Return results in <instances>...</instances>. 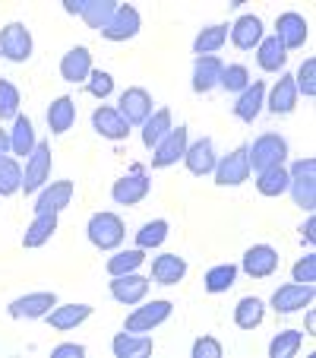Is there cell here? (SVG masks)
I'll use <instances>...</instances> for the list:
<instances>
[{
    "label": "cell",
    "instance_id": "19",
    "mask_svg": "<svg viewBox=\"0 0 316 358\" xmlns=\"http://www.w3.org/2000/svg\"><path fill=\"white\" fill-rule=\"evenodd\" d=\"M70 200H73V181L47 184V187L38 194V200H35V216H38V213H61V210H67Z\"/></svg>",
    "mask_w": 316,
    "mask_h": 358
},
{
    "label": "cell",
    "instance_id": "7",
    "mask_svg": "<svg viewBox=\"0 0 316 358\" xmlns=\"http://www.w3.org/2000/svg\"><path fill=\"white\" fill-rule=\"evenodd\" d=\"M216 184L218 187H237L250 178V159H247V146H237L234 152H228L225 159H218L216 165Z\"/></svg>",
    "mask_w": 316,
    "mask_h": 358
},
{
    "label": "cell",
    "instance_id": "18",
    "mask_svg": "<svg viewBox=\"0 0 316 358\" xmlns=\"http://www.w3.org/2000/svg\"><path fill=\"white\" fill-rule=\"evenodd\" d=\"M92 73V55H89L86 45L70 48L67 55L61 57V76L67 83H86Z\"/></svg>",
    "mask_w": 316,
    "mask_h": 358
},
{
    "label": "cell",
    "instance_id": "41",
    "mask_svg": "<svg viewBox=\"0 0 316 358\" xmlns=\"http://www.w3.org/2000/svg\"><path fill=\"white\" fill-rule=\"evenodd\" d=\"M165 238H168V222H165V219H152V222H146L136 231V248H142V250L158 248Z\"/></svg>",
    "mask_w": 316,
    "mask_h": 358
},
{
    "label": "cell",
    "instance_id": "36",
    "mask_svg": "<svg viewBox=\"0 0 316 358\" xmlns=\"http://www.w3.org/2000/svg\"><path fill=\"white\" fill-rule=\"evenodd\" d=\"M234 282H237V266L234 264L212 266V270L206 273V279H202V285H206L209 295H222V292H228Z\"/></svg>",
    "mask_w": 316,
    "mask_h": 358
},
{
    "label": "cell",
    "instance_id": "13",
    "mask_svg": "<svg viewBox=\"0 0 316 358\" xmlns=\"http://www.w3.org/2000/svg\"><path fill=\"white\" fill-rule=\"evenodd\" d=\"M276 38L285 45V51H294V48H303V41L310 38V26L301 13L288 10L276 20Z\"/></svg>",
    "mask_w": 316,
    "mask_h": 358
},
{
    "label": "cell",
    "instance_id": "28",
    "mask_svg": "<svg viewBox=\"0 0 316 358\" xmlns=\"http://www.w3.org/2000/svg\"><path fill=\"white\" fill-rule=\"evenodd\" d=\"M73 124H76V101L70 95H61V99L51 101V108H47V127H51V134L61 136Z\"/></svg>",
    "mask_w": 316,
    "mask_h": 358
},
{
    "label": "cell",
    "instance_id": "26",
    "mask_svg": "<svg viewBox=\"0 0 316 358\" xmlns=\"http://www.w3.org/2000/svg\"><path fill=\"white\" fill-rule=\"evenodd\" d=\"M183 276H187V260L183 257H177V254H162V257H155L152 279L158 285H177Z\"/></svg>",
    "mask_w": 316,
    "mask_h": 358
},
{
    "label": "cell",
    "instance_id": "14",
    "mask_svg": "<svg viewBox=\"0 0 316 358\" xmlns=\"http://www.w3.org/2000/svg\"><path fill=\"white\" fill-rule=\"evenodd\" d=\"M149 295V279L140 273H127V276H111V298L127 308L142 304V298Z\"/></svg>",
    "mask_w": 316,
    "mask_h": 358
},
{
    "label": "cell",
    "instance_id": "33",
    "mask_svg": "<svg viewBox=\"0 0 316 358\" xmlns=\"http://www.w3.org/2000/svg\"><path fill=\"white\" fill-rule=\"evenodd\" d=\"M262 317H266V304H262V298L247 295V298H241V301H237L234 324L241 327V330H256V327L262 324Z\"/></svg>",
    "mask_w": 316,
    "mask_h": 358
},
{
    "label": "cell",
    "instance_id": "47",
    "mask_svg": "<svg viewBox=\"0 0 316 358\" xmlns=\"http://www.w3.org/2000/svg\"><path fill=\"white\" fill-rule=\"evenodd\" d=\"M193 358H222V343L216 336H200L193 343Z\"/></svg>",
    "mask_w": 316,
    "mask_h": 358
},
{
    "label": "cell",
    "instance_id": "9",
    "mask_svg": "<svg viewBox=\"0 0 316 358\" xmlns=\"http://www.w3.org/2000/svg\"><path fill=\"white\" fill-rule=\"evenodd\" d=\"M313 304V285H303V282H288L282 289H276L272 295V311L276 314H294L303 311Z\"/></svg>",
    "mask_w": 316,
    "mask_h": 358
},
{
    "label": "cell",
    "instance_id": "48",
    "mask_svg": "<svg viewBox=\"0 0 316 358\" xmlns=\"http://www.w3.org/2000/svg\"><path fill=\"white\" fill-rule=\"evenodd\" d=\"M51 355L54 358H82L86 355V345H80V343H63V345H57V349H51Z\"/></svg>",
    "mask_w": 316,
    "mask_h": 358
},
{
    "label": "cell",
    "instance_id": "42",
    "mask_svg": "<svg viewBox=\"0 0 316 358\" xmlns=\"http://www.w3.org/2000/svg\"><path fill=\"white\" fill-rule=\"evenodd\" d=\"M20 115V89L0 76V121H16Z\"/></svg>",
    "mask_w": 316,
    "mask_h": 358
},
{
    "label": "cell",
    "instance_id": "23",
    "mask_svg": "<svg viewBox=\"0 0 316 358\" xmlns=\"http://www.w3.org/2000/svg\"><path fill=\"white\" fill-rule=\"evenodd\" d=\"M225 64L218 61L216 55H202L196 57L193 64V92H209V89H216L218 86V76H222Z\"/></svg>",
    "mask_w": 316,
    "mask_h": 358
},
{
    "label": "cell",
    "instance_id": "52",
    "mask_svg": "<svg viewBox=\"0 0 316 358\" xmlns=\"http://www.w3.org/2000/svg\"><path fill=\"white\" fill-rule=\"evenodd\" d=\"M307 333H310V336L316 333V314L313 311H307Z\"/></svg>",
    "mask_w": 316,
    "mask_h": 358
},
{
    "label": "cell",
    "instance_id": "3",
    "mask_svg": "<svg viewBox=\"0 0 316 358\" xmlns=\"http://www.w3.org/2000/svg\"><path fill=\"white\" fill-rule=\"evenodd\" d=\"M86 231H89V241H92L98 250L121 248L123 235H127V229H123V219L114 216V213H95V216L89 219Z\"/></svg>",
    "mask_w": 316,
    "mask_h": 358
},
{
    "label": "cell",
    "instance_id": "2",
    "mask_svg": "<svg viewBox=\"0 0 316 358\" xmlns=\"http://www.w3.org/2000/svg\"><path fill=\"white\" fill-rule=\"evenodd\" d=\"M247 159H250V171H266L276 169V165H285L288 159V143L278 134H262L253 146H247Z\"/></svg>",
    "mask_w": 316,
    "mask_h": 358
},
{
    "label": "cell",
    "instance_id": "6",
    "mask_svg": "<svg viewBox=\"0 0 316 358\" xmlns=\"http://www.w3.org/2000/svg\"><path fill=\"white\" fill-rule=\"evenodd\" d=\"M0 57H7L13 64H26L32 57V35L22 22H10L0 32Z\"/></svg>",
    "mask_w": 316,
    "mask_h": 358
},
{
    "label": "cell",
    "instance_id": "43",
    "mask_svg": "<svg viewBox=\"0 0 316 358\" xmlns=\"http://www.w3.org/2000/svg\"><path fill=\"white\" fill-rule=\"evenodd\" d=\"M218 86H222L225 92H243V89L250 86V70L243 67V64H228V67L222 70V76H218Z\"/></svg>",
    "mask_w": 316,
    "mask_h": 358
},
{
    "label": "cell",
    "instance_id": "8",
    "mask_svg": "<svg viewBox=\"0 0 316 358\" xmlns=\"http://www.w3.org/2000/svg\"><path fill=\"white\" fill-rule=\"evenodd\" d=\"M190 146V130L187 127H171L168 134L162 136V143L152 149V169H168L177 159H183Z\"/></svg>",
    "mask_w": 316,
    "mask_h": 358
},
{
    "label": "cell",
    "instance_id": "46",
    "mask_svg": "<svg viewBox=\"0 0 316 358\" xmlns=\"http://www.w3.org/2000/svg\"><path fill=\"white\" fill-rule=\"evenodd\" d=\"M291 276H294V282L313 285L316 282V254H307V257L297 260L294 270H291Z\"/></svg>",
    "mask_w": 316,
    "mask_h": 358
},
{
    "label": "cell",
    "instance_id": "51",
    "mask_svg": "<svg viewBox=\"0 0 316 358\" xmlns=\"http://www.w3.org/2000/svg\"><path fill=\"white\" fill-rule=\"evenodd\" d=\"M7 149H10V134L0 130V156H7Z\"/></svg>",
    "mask_w": 316,
    "mask_h": 358
},
{
    "label": "cell",
    "instance_id": "49",
    "mask_svg": "<svg viewBox=\"0 0 316 358\" xmlns=\"http://www.w3.org/2000/svg\"><path fill=\"white\" fill-rule=\"evenodd\" d=\"M301 235H303V241H307V244H313V241H316V219H313V213H310V219L303 222Z\"/></svg>",
    "mask_w": 316,
    "mask_h": 358
},
{
    "label": "cell",
    "instance_id": "17",
    "mask_svg": "<svg viewBox=\"0 0 316 358\" xmlns=\"http://www.w3.org/2000/svg\"><path fill=\"white\" fill-rule=\"evenodd\" d=\"M140 26H142L140 10L130 7V3H121L117 13H114V20L108 22V29H105L101 35H105L108 41H127V38H133V35L140 32Z\"/></svg>",
    "mask_w": 316,
    "mask_h": 358
},
{
    "label": "cell",
    "instance_id": "11",
    "mask_svg": "<svg viewBox=\"0 0 316 358\" xmlns=\"http://www.w3.org/2000/svg\"><path fill=\"white\" fill-rule=\"evenodd\" d=\"M121 117L133 127V124H146L149 121V115H152V95L146 92L142 86H130V89H123V95H121Z\"/></svg>",
    "mask_w": 316,
    "mask_h": 358
},
{
    "label": "cell",
    "instance_id": "34",
    "mask_svg": "<svg viewBox=\"0 0 316 358\" xmlns=\"http://www.w3.org/2000/svg\"><path fill=\"white\" fill-rule=\"evenodd\" d=\"M288 184H291V175L285 165H276V169H266L256 175V190L262 196H282L288 190Z\"/></svg>",
    "mask_w": 316,
    "mask_h": 358
},
{
    "label": "cell",
    "instance_id": "22",
    "mask_svg": "<svg viewBox=\"0 0 316 358\" xmlns=\"http://www.w3.org/2000/svg\"><path fill=\"white\" fill-rule=\"evenodd\" d=\"M111 349H114L117 358H142V355H152L155 343L149 333H117L114 343H111Z\"/></svg>",
    "mask_w": 316,
    "mask_h": 358
},
{
    "label": "cell",
    "instance_id": "39",
    "mask_svg": "<svg viewBox=\"0 0 316 358\" xmlns=\"http://www.w3.org/2000/svg\"><path fill=\"white\" fill-rule=\"evenodd\" d=\"M142 260H146V254H142V248H133V250H121V254H114V257H108V273L111 276H127V273H136L142 266Z\"/></svg>",
    "mask_w": 316,
    "mask_h": 358
},
{
    "label": "cell",
    "instance_id": "35",
    "mask_svg": "<svg viewBox=\"0 0 316 358\" xmlns=\"http://www.w3.org/2000/svg\"><path fill=\"white\" fill-rule=\"evenodd\" d=\"M168 130H171V111L168 108H158L155 115H149V121L142 124V143H146V149L158 146Z\"/></svg>",
    "mask_w": 316,
    "mask_h": 358
},
{
    "label": "cell",
    "instance_id": "45",
    "mask_svg": "<svg viewBox=\"0 0 316 358\" xmlns=\"http://www.w3.org/2000/svg\"><path fill=\"white\" fill-rule=\"evenodd\" d=\"M86 89L95 95V99H108V95L114 92V76H111L108 70H92L86 80Z\"/></svg>",
    "mask_w": 316,
    "mask_h": 358
},
{
    "label": "cell",
    "instance_id": "21",
    "mask_svg": "<svg viewBox=\"0 0 316 358\" xmlns=\"http://www.w3.org/2000/svg\"><path fill=\"white\" fill-rule=\"evenodd\" d=\"M92 127L101 136H108V140H127L130 136V124L121 117V111L108 108V105H101V108L92 111Z\"/></svg>",
    "mask_w": 316,
    "mask_h": 358
},
{
    "label": "cell",
    "instance_id": "5",
    "mask_svg": "<svg viewBox=\"0 0 316 358\" xmlns=\"http://www.w3.org/2000/svg\"><path fill=\"white\" fill-rule=\"evenodd\" d=\"M51 178V146L47 143H35L32 156L26 159V171H22V190L26 194H38Z\"/></svg>",
    "mask_w": 316,
    "mask_h": 358
},
{
    "label": "cell",
    "instance_id": "29",
    "mask_svg": "<svg viewBox=\"0 0 316 358\" xmlns=\"http://www.w3.org/2000/svg\"><path fill=\"white\" fill-rule=\"evenodd\" d=\"M269 111L272 115H291L294 111V105H297V86H294V76L291 73H285L282 80L276 83V89H272V95H269Z\"/></svg>",
    "mask_w": 316,
    "mask_h": 358
},
{
    "label": "cell",
    "instance_id": "32",
    "mask_svg": "<svg viewBox=\"0 0 316 358\" xmlns=\"http://www.w3.org/2000/svg\"><path fill=\"white\" fill-rule=\"evenodd\" d=\"M35 124L29 121L26 115H16L13 121V130H10V149H13L16 156H32V149H35Z\"/></svg>",
    "mask_w": 316,
    "mask_h": 358
},
{
    "label": "cell",
    "instance_id": "27",
    "mask_svg": "<svg viewBox=\"0 0 316 358\" xmlns=\"http://www.w3.org/2000/svg\"><path fill=\"white\" fill-rule=\"evenodd\" d=\"M256 61H259V67L266 73H278L285 67V61H288V51H285V45L276 35H262L259 48H256Z\"/></svg>",
    "mask_w": 316,
    "mask_h": 358
},
{
    "label": "cell",
    "instance_id": "4",
    "mask_svg": "<svg viewBox=\"0 0 316 358\" xmlns=\"http://www.w3.org/2000/svg\"><path fill=\"white\" fill-rule=\"evenodd\" d=\"M171 311H174V304L165 301V298L149 301V304H142V308H136V311L130 314L127 324H123V330L127 333H152L155 327H162L165 320L171 317Z\"/></svg>",
    "mask_w": 316,
    "mask_h": 358
},
{
    "label": "cell",
    "instance_id": "30",
    "mask_svg": "<svg viewBox=\"0 0 316 358\" xmlns=\"http://www.w3.org/2000/svg\"><path fill=\"white\" fill-rule=\"evenodd\" d=\"M54 231H57V213H38V216L32 219V225L26 229V235H22V244H26L29 250L41 248V244L51 241Z\"/></svg>",
    "mask_w": 316,
    "mask_h": 358
},
{
    "label": "cell",
    "instance_id": "31",
    "mask_svg": "<svg viewBox=\"0 0 316 358\" xmlns=\"http://www.w3.org/2000/svg\"><path fill=\"white\" fill-rule=\"evenodd\" d=\"M117 7H121L117 0H86L82 20H86L89 29H95V32H105V29H108V22L114 20Z\"/></svg>",
    "mask_w": 316,
    "mask_h": 358
},
{
    "label": "cell",
    "instance_id": "12",
    "mask_svg": "<svg viewBox=\"0 0 316 358\" xmlns=\"http://www.w3.org/2000/svg\"><path fill=\"white\" fill-rule=\"evenodd\" d=\"M241 266H243L247 276L266 279V276H272V273L278 270V250L269 248V244H253V248H247Z\"/></svg>",
    "mask_w": 316,
    "mask_h": 358
},
{
    "label": "cell",
    "instance_id": "15",
    "mask_svg": "<svg viewBox=\"0 0 316 358\" xmlns=\"http://www.w3.org/2000/svg\"><path fill=\"white\" fill-rule=\"evenodd\" d=\"M183 162H187L190 175H196V178L212 175V171H216V165H218V159H216V143L209 140V136H202V140L190 143L187 152H183Z\"/></svg>",
    "mask_w": 316,
    "mask_h": 358
},
{
    "label": "cell",
    "instance_id": "38",
    "mask_svg": "<svg viewBox=\"0 0 316 358\" xmlns=\"http://www.w3.org/2000/svg\"><path fill=\"white\" fill-rule=\"evenodd\" d=\"M22 190V169L13 156H0V196H13Z\"/></svg>",
    "mask_w": 316,
    "mask_h": 358
},
{
    "label": "cell",
    "instance_id": "40",
    "mask_svg": "<svg viewBox=\"0 0 316 358\" xmlns=\"http://www.w3.org/2000/svg\"><path fill=\"white\" fill-rule=\"evenodd\" d=\"M301 343H303V333L301 330H282L269 343V358H291V355H297Z\"/></svg>",
    "mask_w": 316,
    "mask_h": 358
},
{
    "label": "cell",
    "instance_id": "20",
    "mask_svg": "<svg viewBox=\"0 0 316 358\" xmlns=\"http://www.w3.org/2000/svg\"><path fill=\"white\" fill-rule=\"evenodd\" d=\"M47 324L54 327V330H76L80 324H86L89 317H92V304H61V308H51V311L45 314Z\"/></svg>",
    "mask_w": 316,
    "mask_h": 358
},
{
    "label": "cell",
    "instance_id": "1",
    "mask_svg": "<svg viewBox=\"0 0 316 358\" xmlns=\"http://www.w3.org/2000/svg\"><path fill=\"white\" fill-rule=\"evenodd\" d=\"M291 196H294V206H301L303 213H313L316 210V159L307 156V159H297L291 165Z\"/></svg>",
    "mask_w": 316,
    "mask_h": 358
},
{
    "label": "cell",
    "instance_id": "37",
    "mask_svg": "<svg viewBox=\"0 0 316 358\" xmlns=\"http://www.w3.org/2000/svg\"><path fill=\"white\" fill-rule=\"evenodd\" d=\"M225 41H228V26H206L200 35H196L193 51H196V57L216 55V51L225 45Z\"/></svg>",
    "mask_w": 316,
    "mask_h": 358
},
{
    "label": "cell",
    "instance_id": "50",
    "mask_svg": "<svg viewBox=\"0 0 316 358\" xmlns=\"http://www.w3.org/2000/svg\"><path fill=\"white\" fill-rule=\"evenodd\" d=\"M63 10H67L70 16H82V10H86V0H63Z\"/></svg>",
    "mask_w": 316,
    "mask_h": 358
},
{
    "label": "cell",
    "instance_id": "16",
    "mask_svg": "<svg viewBox=\"0 0 316 358\" xmlns=\"http://www.w3.org/2000/svg\"><path fill=\"white\" fill-rule=\"evenodd\" d=\"M149 190H152V181H149L142 171H136V175H127V178H121V181H114L111 196H114V203H121V206H136V203H142L149 196Z\"/></svg>",
    "mask_w": 316,
    "mask_h": 358
},
{
    "label": "cell",
    "instance_id": "10",
    "mask_svg": "<svg viewBox=\"0 0 316 358\" xmlns=\"http://www.w3.org/2000/svg\"><path fill=\"white\" fill-rule=\"evenodd\" d=\"M57 304V295L54 292H32V295H22V298H16V301H10V317H16V320H38V317H45L51 308Z\"/></svg>",
    "mask_w": 316,
    "mask_h": 358
},
{
    "label": "cell",
    "instance_id": "44",
    "mask_svg": "<svg viewBox=\"0 0 316 358\" xmlns=\"http://www.w3.org/2000/svg\"><path fill=\"white\" fill-rule=\"evenodd\" d=\"M294 86H297V95H303V99H313L316 95V61L313 57H307V61L301 64V70H297V76H294Z\"/></svg>",
    "mask_w": 316,
    "mask_h": 358
},
{
    "label": "cell",
    "instance_id": "25",
    "mask_svg": "<svg viewBox=\"0 0 316 358\" xmlns=\"http://www.w3.org/2000/svg\"><path fill=\"white\" fill-rule=\"evenodd\" d=\"M231 41H234L241 51H253L262 41V20L259 16H241V20L231 26Z\"/></svg>",
    "mask_w": 316,
    "mask_h": 358
},
{
    "label": "cell",
    "instance_id": "24",
    "mask_svg": "<svg viewBox=\"0 0 316 358\" xmlns=\"http://www.w3.org/2000/svg\"><path fill=\"white\" fill-rule=\"evenodd\" d=\"M262 105H266V83L256 80L241 92V99H237V105H234V115L241 117V121L253 124L256 115L262 111Z\"/></svg>",
    "mask_w": 316,
    "mask_h": 358
}]
</instances>
